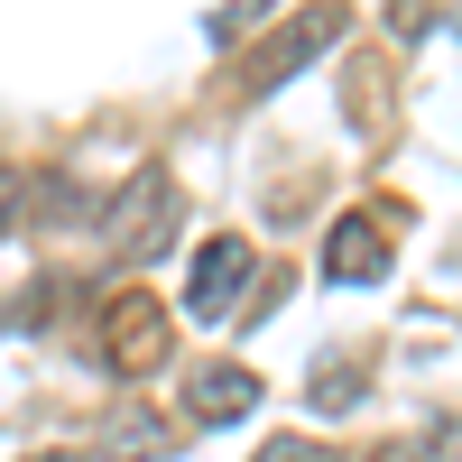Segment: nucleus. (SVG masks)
I'll use <instances>...</instances> for the list:
<instances>
[{"instance_id":"nucleus-5","label":"nucleus","mask_w":462,"mask_h":462,"mask_svg":"<svg viewBox=\"0 0 462 462\" xmlns=\"http://www.w3.org/2000/svg\"><path fill=\"white\" fill-rule=\"evenodd\" d=\"M333 37H342V10H296V19H287L278 37H268V47H259L241 74H231V84H241V93H268V84H287V74H296L305 56H324Z\"/></svg>"},{"instance_id":"nucleus-11","label":"nucleus","mask_w":462,"mask_h":462,"mask_svg":"<svg viewBox=\"0 0 462 462\" xmlns=\"http://www.w3.org/2000/svg\"><path fill=\"white\" fill-rule=\"evenodd\" d=\"M167 444H176V435L158 426V416H130V426H121V453H139V462H148V453H167Z\"/></svg>"},{"instance_id":"nucleus-10","label":"nucleus","mask_w":462,"mask_h":462,"mask_svg":"<svg viewBox=\"0 0 462 462\" xmlns=\"http://www.w3.org/2000/svg\"><path fill=\"white\" fill-rule=\"evenodd\" d=\"M435 19H444V0H389V28L398 37H426Z\"/></svg>"},{"instance_id":"nucleus-9","label":"nucleus","mask_w":462,"mask_h":462,"mask_svg":"<svg viewBox=\"0 0 462 462\" xmlns=\"http://www.w3.org/2000/svg\"><path fill=\"white\" fill-rule=\"evenodd\" d=\"M250 462H333V444H315V435H278V444H259Z\"/></svg>"},{"instance_id":"nucleus-7","label":"nucleus","mask_w":462,"mask_h":462,"mask_svg":"<svg viewBox=\"0 0 462 462\" xmlns=\"http://www.w3.org/2000/svg\"><path fill=\"white\" fill-rule=\"evenodd\" d=\"M370 389V370L352 361V370H342V352H315V407H352Z\"/></svg>"},{"instance_id":"nucleus-13","label":"nucleus","mask_w":462,"mask_h":462,"mask_svg":"<svg viewBox=\"0 0 462 462\" xmlns=\"http://www.w3.org/2000/svg\"><path fill=\"white\" fill-rule=\"evenodd\" d=\"M28 462H93V453H74V444H47V453H28Z\"/></svg>"},{"instance_id":"nucleus-1","label":"nucleus","mask_w":462,"mask_h":462,"mask_svg":"<svg viewBox=\"0 0 462 462\" xmlns=\"http://www.w3.org/2000/svg\"><path fill=\"white\" fill-rule=\"evenodd\" d=\"M102 231H111V250H121L130 268H148V259L176 241V176H167V167H139L121 195H111Z\"/></svg>"},{"instance_id":"nucleus-8","label":"nucleus","mask_w":462,"mask_h":462,"mask_svg":"<svg viewBox=\"0 0 462 462\" xmlns=\"http://www.w3.org/2000/svg\"><path fill=\"white\" fill-rule=\"evenodd\" d=\"M370 462H444V435H435V426H416V435H389Z\"/></svg>"},{"instance_id":"nucleus-6","label":"nucleus","mask_w":462,"mask_h":462,"mask_svg":"<svg viewBox=\"0 0 462 462\" xmlns=\"http://www.w3.org/2000/svg\"><path fill=\"white\" fill-rule=\"evenodd\" d=\"M185 407H195V426H231V416L259 407V379L241 361H204L195 379H185Z\"/></svg>"},{"instance_id":"nucleus-2","label":"nucleus","mask_w":462,"mask_h":462,"mask_svg":"<svg viewBox=\"0 0 462 462\" xmlns=\"http://www.w3.org/2000/svg\"><path fill=\"white\" fill-rule=\"evenodd\" d=\"M158 361H167V305L148 296V287H111L102 296V370L148 379Z\"/></svg>"},{"instance_id":"nucleus-3","label":"nucleus","mask_w":462,"mask_h":462,"mask_svg":"<svg viewBox=\"0 0 462 462\" xmlns=\"http://www.w3.org/2000/svg\"><path fill=\"white\" fill-rule=\"evenodd\" d=\"M250 278H259V250L241 241V231H213V241L195 250V268H185V315H195V324L241 315V287Z\"/></svg>"},{"instance_id":"nucleus-12","label":"nucleus","mask_w":462,"mask_h":462,"mask_svg":"<svg viewBox=\"0 0 462 462\" xmlns=\"http://www.w3.org/2000/svg\"><path fill=\"white\" fill-rule=\"evenodd\" d=\"M10 222H19V176L0 167V241H10Z\"/></svg>"},{"instance_id":"nucleus-4","label":"nucleus","mask_w":462,"mask_h":462,"mask_svg":"<svg viewBox=\"0 0 462 462\" xmlns=\"http://www.w3.org/2000/svg\"><path fill=\"white\" fill-rule=\"evenodd\" d=\"M389 222H398V204L342 213V222L324 231V278H333V287H379V278H389Z\"/></svg>"}]
</instances>
